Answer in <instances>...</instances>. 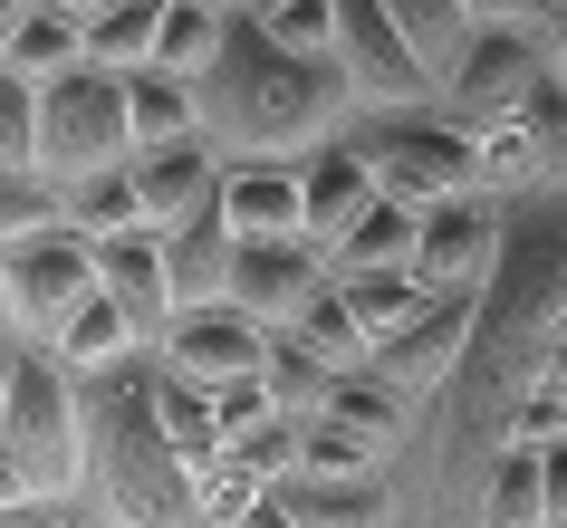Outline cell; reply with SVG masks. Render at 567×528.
Here are the masks:
<instances>
[{"mask_svg":"<svg viewBox=\"0 0 567 528\" xmlns=\"http://www.w3.org/2000/svg\"><path fill=\"white\" fill-rule=\"evenodd\" d=\"M279 509L299 528H394V499L385 480H318V470H289V480H269Z\"/></svg>","mask_w":567,"mask_h":528,"instance_id":"ac0fdd59","label":"cell"},{"mask_svg":"<svg viewBox=\"0 0 567 528\" xmlns=\"http://www.w3.org/2000/svg\"><path fill=\"white\" fill-rule=\"evenodd\" d=\"M154 355H164V375H193V384H231V375H260L269 355V327L240 318L231 298L221 308H183L164 337H154Z\"/></svg>","mask_w":567,"mask_h":528,"instance_id":"30bf717a","label":"cell"},{"mask_svg":"<svg viewBox=\"0 0 567 528\" xmlns=\"http://www.w3.org/2000/svg\"><path fill=\"white\" fill-rule=\"evenodd\" d=\"M221 10H240V0H221Z\"/></svg>","mask_w":567,"mask_h":528,"instance_id":"11a10c76","label":"cell"},{"mask_svg":"<svg viewBox=\"0 0 567 528\" xmlns=\"http://www.w3.org/2000/svg\"><path fill=\"white\" fill-rule=\"evenodd\" d=\"M548 384H567V327L548 337Z\"/></svg>","mask_w":567,"mask_h":528,"instance_id":"c3c4849f","label":"cell"},{"mask_svg":"<svg viewBox=\"0 0 567 528\" xmlns=\"http://www.w3.org/2000/svg\"><path fill=\"white\" fill-rule=\"evenodd\" d=\"M538 480H548V528H567V442L538 452Z\"/></svg>","mask_w":567,"mask_h":528,"instance_id":"ee69618b","label":"cell"},{"mask_svg":"<svg viewBox=\"0 0 567 528\" xmlns=\"http://www.w3.org/2000/svg\"><path fill=\"white\" fill-rule=\"evenodd\" d=\"M39 10H68V20H96L106 0H39Z\"/></svg>","mask_w":567,"mask_h":528,"instance_id":"681fc988","label":"cell"},{"mask_svg":"<svg viewBox=\"0 0 567 528\" xmlns=\"http://www.w3.org/2000/svg\"><path fill=\"white\" fill-rule=\"evenodd\" d=\"M154 365H164V355H154ZM154 413H164V442L183 452V470L221 452V413H212V384H193V375H154Z\"/></svg>","mask_w":567,"mask_h":528,"instance_id":"484cf974","label":"cell"},{"mask_svg":"<svg viewBox=\"0 0 567 528\" xmlns=\"http://www.w3.org/2000/svg\"><path fill=\"white\" fill-rule=\"evenodd\" d=\"M68 231H87V240L145 231V193H135V174H125V164H106V174L68 183Z\"/></svg>","mask_w":567,"mask_h":528,"instance_id":"1f68e13d","label":"cell"},{"mask_svg":"<svg viewBox=\"0 0 567 528\" xmlns=\"http://www.w3.org/2000/svg\"><path fill=\"white\" fill-rule=\"evenodd\" d=\"M212 413H221V442H240L279 413V394H269V375H231V384H212Z\"/></svg>","mask_w":567,"mask_h":528,"instance_id":"f35d334b","label":"cell"},{"mask_svg":"<svg viewBox=\"0 0 567 528\" xmlns=\"http://www.w3.org/2000/svg\"><path fill=\"white\" fill-rule=\"evenodd\" d=\"M221 221H231V240H308L299 154H231L221 164Z\"/></svg>","mask_w":567,"mask_h":528,"instance_id":"7c38bea8","label":"cell"},{"mask_svg":"<svg viewBox=\"0 0 567 528\" xmlns=\"http://www.w3.org/2000/svg\"><path fill=\"white\" fill-rule=\"evenodd\" d=\"M78 59H87V20H68V10H30V20L10 30V49H0V68H10V77H30V87L68 77Z\"/></svg>","mask_w":567,"mask_h":528,"instance_id":"7402d4cb","label":"cell"},{"mask_svg":"<svg viewBox=\"0 0 567 528\" xmlns=\"http://www.w3.org/2000/svg\"><path fill=\"white\" fill-rule=\"evenodd\" d=\"M481 528H548V480H538V452L509 442L491 490H481Z\"/></svg>","mask_w":567,"mask_h":528,"instance_id":"f546056e","label":"cell"},{"mask_svg":"<svg viewBox=\"0 0 567 528\" xmlns=\"http://www.w3.org/2000/svg\"><path fill=\"white\" fill-rule=\"evenodd\" d=\"M394 10V30L414 39V59L443 77L452 59H462V39H472V0H385Z\"/></svg>","mask_w":567,"mask_h":528,"instance_id":"d6a6232c","label":"cell"},{"mask_svg":"<svg viewBox=\"0 0 567 528\" xmlns=\"http://www.w3.org/2000/svg\"><path fill=\"white\" fill-rule=\"evenodd\" d=\"M289 337H308L328 365H375V346H365V327H357V308H347V289H337V279L299 308V327H289Z\"/></svg>","mask_w":567,"mask_h":528,"instance_id":"836d02e7","label":"cell"},{"mask_svg":"<svg viewBox=\"0 0 567 528\" xmlns=\"http://www.w3.org/2000/svg\"><path fill=\"white\" fill-rule=\"evenodd\" d=\"M299 470H318V480H385V442L347 433L328 413H299Z\"/></svg>","mask_w":567,"mask_h":528,"instance_id":"f1b7e54d","label":"cell"},{"mask_svg":"<svg viewBox=\"0 0 567 528\" xmlns=\"http://www.w3.org/2000/svg\"><path fill=\"white\" fill-rule=\"evenodd\" d=\"M260 375H269V394H279V413H318V404H328V384L347 375V365H328L308 337H289V327H279V337H269V355H260Z\"/></svg>","mask_w":567,"mask_h":528,"instance_id":"4dcf8cb0","label":"cell"},{"mask_svg":"<svg viewBox=\"0 0 567 528\" xmlns=\"http://www.w3.org/2000/svg\"><path fill=\"white\" fill-rule=\"evenodd\" d=\"M0 269H10V308H0V327H10L20 346H49V337L96 298V240L87 231L20 240V250H0Z\"/></svg>","mask_w":567,"mask_h":528,"instance_id":"8992f818","label":"cell"},{"mask_svg":"<svg viewBox=\"0 0 567 528\" xmlns=\"http://www.w3.org/2000/svg\"><path fill=\"white\" fill-rule=\"evenodd\" d=\"M125 174H135V193H145V221H183V211H203L212 193H221V145H212V135L135 145Z\"/></svg>","mask_w":567,"mask_h":528,"instance_id":"2e32d148","label":"cell"},{"mask_svg":"<svg viewBox=\"0 0 567 528\" xmlns=\"http://www.w3.org/2000/svg\"><path fill=\"white\" fill-rule=\"evenodd\" d=\"M538 77H548V30H481L472 20V39L443 68V96L433 106L462 116V125H491V116H519Z\"/></svg>","mask_w":567,"mask_h":528,"instance_id":"52a82bcc","label":"cell"},{"mask_svg":"<svg viewBox=\"0 0 567 528\" xmlns=\"http://www.w3.org/2000/svg\"><path fill=\"white\" fill-rule=\"evenodd\" d=\"M39 164V87L0 68V174H30Z\"/></svg>","mask_w":567,"mask_h":528,"instance_id":"8d00e7d4","label":"cell"},{"mask_svg":"<svg viewBox=\"0 0 567 528\" xmlns=\"http://www.w3.org/2000/svg\"><path fill=\"white\" fill-rule=\"evenodd\" d=\"M0 394H10V355H0Z\"/></svg>","mask_w":567,"mask_h":528,"instance_id":"f907efd6","label":"cell"},{"mask_svg":"<svg viewBox=\"0 0 567 528\" xmlns=\"http://www.w3.org/2000/svg\"><path fill=\"white\" fill-rule=\"evenodd\" d=\"M0 355H10V327H0Z\"/></svg>","mask_w":567,"mask_h":528,"instance_id":"db71d44e","label":"cell"},{"mask_svg":"<svg viewBox=\"0 0 567 528\" xmlns=\"http://www.w3.org/2000/svg\"><path fill=\"white\" fill-rule=\"evenodd\" d=\"M203 96V135L231 154H308L347 135L357 125V87H347V68L337 59H299V49H279V39L231 10V39H221V59L193 77Z\"/></svg>","mask_w":567,"mask_h":528,"instance_id":"7a4b0ae2","label":"cell"},{"mask_svg":"<svg viewBox=\"0 0 567 528\" xmlns=\"http://www.w3.org/2000/svg\"><path fill=\"white\" fill-rule=\"evenodd\" d=\"M125 116H135V145H174V135H203V96H193V77L125 68Z\"/></svg>","mask_w":567,"mask_h":528,"instance_id":"44dd1931","label":"cell"},{"mask_svg":"<svg viewBox=\"0 0 567 528\" xmlns=\"http://www.w3.org/2000/svg\"><path fill=\"white\" fill-rule=\"evenodd\" d=\"M250 20L299 59H337V0H250Z\"/></svg>","mask_w":567,"mask_h":528,"instance_id":"e575fe53","label":"cell"},{"mask_svg":"<svg viewBox=\"0 0 567 528\" xmlns=\"http://www.w3.org/2000/svg\"><path fill=\"white\" fill-rule=\"evenodd\" d=\"M68 231V183L59 174H0V250H20V240H49Z\"/></svg>","mask_w":567,"mask_h":528,"instance_id":"83f0119b","label":"cell"},{"mask_svg":"<svg viewBox=\"0 0 567 528\" xmlns=\"http://www.w3.org/2000/svg\"><path fill=\"white\" fill-rule=\"evenodd\" d=\"M154 39H164V0H106L87 20V59L96 68H154Z\"/></svg>","mask_w":567,"mask_h":528,"instance_id":"4316f807","label":"cell"},{"mask_svg":"<svg viewBox=\"0 0 567 528\" xmlns=\"http://www.w3.org/2000/svg\"><path fill=\"white\" fill-rule=\"evenodd\" d=\"M548 20H567V0H548Z\"/></svg>","mask_w":567,"mask_h":528,"instance_id":"f5cc1de1","label":"cell"},{"mask_svg":"<svg viewBox=\"0 0 567 528\" xmlns=\"http://www.w3.org/2000/svg\"><path fill=\"white\" fill-rule=\"evenodd\" d=\"M20 499H39V490H30V480H20V462L0 452V509H20Z\"/></svg>","mask_w":567,"mask_h":528,"instance_id":"bcb514c9","label":"cell"},{"mask_svg":"<svg viewBox=\"0 0 567 528\" xmlns=\"http://www.w3.org/2000/svg\"><path fill=\"white\" fill-rule=\"evenodd\" d=\"M231 528H299V519H289V509H279V490H260V499H250V509H240Z\"/></svg>","mask_w":567,"mask_h":528,"instance_id":"f6af8a7d","label":"cell"},{"mask_svg":"<svg viewBox=\"0 0 567 528\" xmlns=\"http://www.w3.org/2000/svg\"><path fill=\"white\" fill-rule=\"evenodd\" d=\"M221 452H231V462L250 470V480H289V470H299V413H269L260 433L221 442Z\"/></svg>","mask_w":567,"mask_h":528,"instance_id":"74e56055","label":"cell"},{"mask_svg":"<svg viewBox=\"0 0 567 528\" xmlns=\"http://www.w3.org/2000/svg\"><path fill=\"white\" fill-rule=\"evenodd\" d=\"M96 289L116 298L125 318H135V337H164L174 327V260H164V221H145V231H106L96 240Z\"/></svg>","mask_w":567,"mask_h":528,"instance_id":"4fadbf2b","label":"cell"},{"mask_svg":"<svg viewBox=\"0 0 567 528\" xmlns=\"http://www.w3.org/2000/svg\"><path fill=\"white\" fill-rule=\"evenodd\" d=\"M472 327H481V298H433V308H423L404 337H385V346H375V375H385L404 404H423V394H433V384L462 365Z\"/></svg>","mask_w":567,"mask_h":528,"instance_id":"5bb4252c","label":"cell"},{"mask_svg":"<svg viewBox=\"0 0 567 528\" xmlns=\"http://www.w3.org/2000/svg\"><path fill=\"white\" fill-rule=\"evenodd\" d=\"M519 116H529L538 154H548V183H567V87H558V77H538V87H529V106H519Z\"/></svg>","mask_w":567,"mask_h":528,"instance_id":"ab89813d","label":"cell"},{"mask_svg":"<svg viewBox=\"0 0 567 528\" xmlns=\"http://www.w3.org/2000/svg\"><path fill=\"white\" fill-rule=\"evenodd\" d=\"M472 20H481V30H558L548 0H472Z\"/></svg>","mask_w":567,"mask_h":528,"instance_id":"b9f144b4","label":"cell"},{"mask_svg":"<svg viewBox=\"0 0 567 528\" xmlns=\"http://www.w3.org/2000/svg\"><path fill=\"white\" fill-rule=\"evenodd\" d=\"M318 289H328V260H318L308 240H240V250H231V308H240V318H260L269 337L299 327V308Z\"/></svg>","mask_w":567,"mask_h":528,"instance_id":"8fae6325","label":"cell"},{"mask_svg":"<svg viewBox=\"0 0 567 528\" xmlns=\"http://www.w3.org/2000/svg\"><path fill=\"white\" fill-rule=\"evenodd\" d=\"M135 346H145V337H135V318H125L106 289H96L87 308H78V318L49 337V355H59L68 375H96V365H116V355H135Z\"/></svg>","mask_w":567,"mask_h":528,"instance_id":"cb8c5ba5","label":"cell"},{"mask_svg":"<svg viewBox=\"0 0 567 528\" xmlns=\"http://www.w3.org/2000/svg\"><path fill=\"white\" fill-rule=\"evenodd\" d=\"M231 221H221V193H212L203 211H183V221H164V260H174V318L183 308H221L231 298Z\"/></svg>","mask_w":567,"mask_h":528,"instance_id":"e0dca14e","label":"cell"},{"mask_svg":"<svg viewBox=\"0 0 567 528\" xmlns=\"http://www.w3.org/2000/svg\"><path fill=\"white\" fill-rule=\"evenodd\" d=\"M347 289V308H357V327H365V346H385V337H404V327L433 308V289H423L414 269H357V279H337Z\"/></svg>","mask_w":567,"mask_h":528,"instance_id":"603a6c76","label":"cell"},{"mask_svg":"<svg viewBox=\"0 0 567 528\" xmlns=\"http://www.w3.org/2000/svg\"><path fill=\"white\" fill-rule=\"evenodd\" d=\"M501 269V193H452V203H423L414 231V279L433 298H481Z\"/></svg>","mask_w":567,"mask_h":528,"instance_id":"9c48e42d","label":"cell"},{"mask_svg":"<svg viewBox=\"0 0 567 528\" xmlns=\"http://www.w3.org/2000/svg\"><path fill=\"white\" fill-rule=\"evenodd\" d=\"M414 231H423V211L394 203V193H375V203L347 221V240L328 250V279H357V269H414Z\"/></svg>","mask_w":567,"mask_h":528,"instance_id":"d6986e66","label":"cell"},{"mask_svg":"<svg viewBox=\"0 0 567 528\" xmlns=\"http://www.w3.org/2000/svg\"><path fill=\"white\" fill-rule=\"evenodd\" d=\"M509 442H529V452L567 442V384H529V394H519V413H509Z\"/></svg>","mask_w":567,"mask_h":528,"instance_id":"60d3db41","label":"cell"},{"mask_svg":"<svg viewBox=\"0 0 567 528\" xmlns=\"http://www.w3.org/2000/svg\"><path fill=\"white\" fill-rule=\"evenodd\" d=\"M299 193H308V250L328 260L337 240H347V221L375 203V164L357 154V135H328V145L299 154Z\"/></svg>","mask_w":567,"mask_h":528,"instance_id":"9a60e30c","label":"cell"},{"mask_svg":"<svg viewBox=\"0 0 567 528\" xmlns=\"http://www.w3.org/2000/svg\"><path fill=\"white\" fill-rule=\"evenodd\" d=\"M125 154H135V116H125V77L116 68L78 59L68 77L39 87V174L87 183V174H106V164H125Z\"/></svg>","mask_w":567,"mask_h":528,"instance_id":"5b68a950","label":"cell"},{"mask_svg":"<svg viewBox=\"0 0 567 528\" xmlns=\"http://www.w3.org/2000/svg\"><path fill=\"white\" fill-rule=\"evenodd\" d=\"M0 308H10V269H0Z\"/></svg>","mask_w":567,"mask_h":528,"instance_id":"816d5d0a","label":"cell"},{"mask_svg":"<svg viewBox=\"0 0 567 528\" xmlns=\"http://www.w3.org/2000/svg\"><path fill=\"white\" fill-rule=\"evenodd\" d=\"M154 346L116 355L78 375V433H87V480H78V519L87 528H203V499H193V470L164 442V413H154Z\"/></svg>","mask_w":567,"mask_h":528,"instance_id":"6da1fadb","label":"cell"},{"mask_svg":"<svg viewBox=\"0 0 567 528\" xmlns=\"http://www.w3.org/2000/svg\"><path fill=\"white\" fill-rule=\"evenodd\" d=\"M337 68L357 87V116H375V106H433L443 96V77L414 59V39L394 30L385 0H337Z\"/></svg>","mask_w":567,"mask_h":528,"instance_id":"ba28073f","label":"cell"},{"mask_svg":"<svg viewBox=\"0 0 567 528\" xmlns=\"http://www.w3.org/2000/svg\"><path fill=\"white\" fill-rule=\"evenodd\" d=\"M0 528H87V519L59 509V499H20V509H0Z\"/></svg>","mask_w":567,"mask_h":528,"instance_id":"7bdbcfd3","label":"cell"},{"mask_svg":"<svg viewBox=\"0 0 567 528\" xmlns=\"http://www.w3.org/2000/svg\"><path fill=\"white\" fill-rule=\"evenodd\" d=\"M357 154L375 164V193L394 203H452V193H481V164H472V125L443 116V106H375V116L347 125Z\"/></svg>","mask_w":567,"mask_h":528,"instance_id":"277c9868","label":"cell"},{"mask_svg":"<svg viewBox=\"0 0 567 528\" xmlns=\"http://www.w3.org/2000/svg\"><path fill=\"white\" fill-rule=\"evenodd\" d=\"M0 452L20 462L39 499H78L87 480V433H78V375H68L49 346H20L10 337V394H0Z\"/></svg>","mask_w":567,"mask_h":528,"instance_id":"3957f363","label":"cell"},{"mask_svg":"<svg viewBox=\"0 0 567 528\" xmlns=\"http://www.w3.org/2000/svg\"><path fill=\"white\" fill-rule=\"evenodd\" d=\"M472 164H481V193H501V203L548 183V154H538L529 116H491V125H472Z\"/></svg>","mask_w":567,"mask_h":528,"instance_id":"ffe728a7","label":"cell"},{"mask_svg":"<svg viewBox=\"0 0 567 528\" xmlns=\"http://www.w3.org/2000/svg\"><path fill=\"white\" fill-rule=\"evenodd\" d=\"M269 480H250V470L231 462V452H212V462H193V499H203V528H231L250 499H260Z\"/></svg>","mask_w":567,"mask_h":528,"instance_id":"d590c367","label":"cell"},{"mask_svg":"<svg viewBox=\"0 0 567 528\" xmlns=\"http://www.w3.org/2000/svg\"><path fill=\"white\" fill-rule=\"evenodd\" d=\"M231 39V10L221 0H164V39H154V68L164 77H203Z\"/></svg>","mask_w":567,"mask_h":528,"instance_id":"d4e9b609","label":"cell"},{"mask_svg":"<svg viewBox=\"0 0 567 528\" xmlns=\"http://www.w3.org/2000/svg\"><path fill=\"white\" fill-rule=\"evenodd\" d=\"M30 10H39V0H0V49H10V30H20Z\"/></svg>","mask_w":567,"mask_h":528,"instance_id":"7dc6e473","label":"cell"},{"mask_svg":"<svg viewBox=\"0 0 567 528\" xmlns=\"http://www.w3.org/2000/svg\"><path fill=\"white\" fill-rule=\"evenodd\" d=\"M240 10H250V0H240Z\"/></svg>","mask_w":567,"mask_h":528,"instance_id":"9f6ffc18","label":"cell"}]
</instances>
